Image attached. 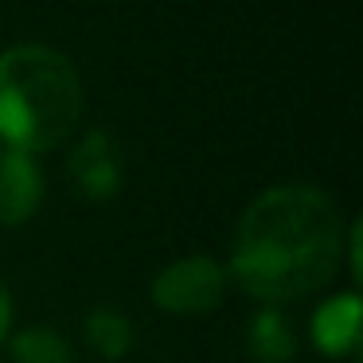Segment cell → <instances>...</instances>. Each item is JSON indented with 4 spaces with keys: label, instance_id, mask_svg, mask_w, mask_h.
Segmentation results:
<instances>
[{
    "label": "cell",
    "instance_id": "obj_1",
    "mask_svg": "<svg viewBox=\"0 0 363 363\" xmlns=\"http://www.w3.org/2000/svg\"><path fill=\"white\" fill-rule=\"evenodd\" d=\"M344 258V219L332 196L308 184L269 188L242 211L235 274L258 301L308 297Z\"/></svg>",
    "mask_w": 363,
    "mask_h": 363
},
{
    "label": "cell",
    "instance_id": "obj_5",
    "mask_svg": "<svg viewBox=\"0 0 363 363\" xmlns=\"http://www.w3.org/2000/svg\"><path fill=\"white\" fill-rule=\"evenodd\" d=\"M43 180L35 168L32 152L20 149H0V227H16V223L32 219V211L40 207Z\"/></svg>",
    "mask_w": 363,
    "mask_h": 363
},
{
    "label": "cell",
    "instance_id": "obj_8",
    "mask_svg": "<svg viewBox=\"0 0 363 363\" xmlns=\"http://www.w3.org/2000/svg\"><path fill=\"white\" fill-rule=\"evenodd\" d=\"M86 336H90V347L102 359H121L129 352V344H133V328H129V320L118 308H94L86 320Z\"/></svg>",
    "mask_w": 363,
    "mask_h": 363
},
{
    "label": "cell",
    "instance_id": "obj_2",
    "mask_svg": "<svg viewBox=\"0 0 363 363\" xmlns=\"http://www.w3.org/2000/svg\"><path fill=\"white\" fill-rule=\"evenodd\" d=\"M82 113V79L48 43L0 51V137L9 149L40 152L59 145Z\"/></svg>",
    "mask_w": 363,
    "mask_h": 363
},
{
    "label": "cell",
    "instance_id": "obj_9",
    "mask_svg": "<svg viewBox=\"0 0 363 363\" xmlns=\"http://www.w3.org/2000/svg\"><path fill=\"white\" fill-rule=\"evenodd\" d=\"M12 355L20 363H71L74 359L71 344L51 328H24L12 340Z\"/></svg>",
    "mask_w": 363,
    "mask_h": 363
},
{
    "label": "cell",
    "instance_id": "obj_6",
    "mask_svg": "<svg viewBox=\"0 0 363 363\" xmlns=\"http://www.w3.org/2000/svg\"><path fill=\"white\" fill-rule=\"evenodd\" d=\"M313 340L324 355H347L359 344V297L340 293L316 313L313 320Z\"/></svg>",
    "mask_w": 363,
    "mask_h": 363
},
{
    "label": "cell",
    "instance_id": "obj_10",
    "mask_svg": "<svg viewBox=\"0 0 363 363\" xmlns=\"http://www.w3.org/2000/svg\"><path fill=\"white\" fill-rule=\"evenodd\" d=\"M9 324H12V297H9V285L0 281V340L9 336Z\"/></svg>",
    "mask_w": 363,
    "mask_h": 363
},
{
    "label": "cell",
    "instance_id": "obj_3",
    "mask_svg": "<svg viewBox=\"0 0 363 363\" xmlns=\"http://www.w3.org/2000/svg\"><path fill=\"white\" fill-rule=\"evenodd\" d=\"M227 293V274L215 266L211 258H180L172 266H164L152 281V301L164 313H180V316H199L207 308H215Z\"/></svg>",
    "mask_w": 363,
    "mask_h": 363
},
{
    "label": "cell",
    "instance_id": "obj_4",
    "mask_svg": "<svg viewBox=\"0 0 363 363\" xmlns=\"http://www.w3.org/2000/svg\"><path fill=\"white\" fill-rule=\"evenodd\" d=\"M67 172H71L74 188H79L86 199L118 196L121 172H125V168H121V149H118V141H113V133H106V129H90V133L74 145Z\"/></svg>",
    "mask_w": 363,
    "mask_h": 363
},
{
    "label": "cell",
    "instance_id": "obj_7",
    "mask_svg": "<svg viewBox=\"0 0 363 363\" xmlns=\"http://www.w3.org/2000/svg\"><path fill=\"white\" fill-rule=\"evenodd\" d=\"M246 347H250V355L258 363H285L293 359V328L285 324L281 313H262L250 324Z\"/></svg>",
    "mask_w": 363,
    "mask_h": 363
}]
</instances>
